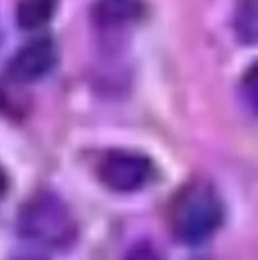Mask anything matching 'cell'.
Masks as SVG:
<instances>
[{"label": "cell", "instance_id": "obj_9", "mask_svg": "<svg viewBox=\"0 0 258 260\" xmlns=\"http://www.w3.org/2000/svg\"><path fill=\"white\" fill-rule=\"evenodd\" d=\"M126 260H159V255L149 243H138L129 250Z\"/></svg>", "mask_w": 258, "mask_h": 260}, {"label": "cell", "instance_id": "obj_2", "mask_svg": "<svg viewBox=\"0 0 258 260\" xmlns=\"http://www.w3.org/2000/svg\"><path fill=\"white\" fill-rule=\"evenodd\" d=\"M20 230L41 246L62 250L75 241L76 221L59 197L45 191L30 197L21 207Z\"/></svg>", "mask_w": 258, "mask_h": 260}, {"label": "cell", "instance_id": "obj_5", "mask_svg": "<svg viewBox=\"0 0 258 260\" xmlns=\"http://www.w3.org/2000/svg\"><path fill=\"white\" fill-rule=\"evenodd\" d=\"M143 14L141 0H97L94 6V18L99 27L119 28L140 20Z\"/></svg>", "mask_w": 258, "mask_h": 260}, {"label": "cell", "instance_id": "obj_7", "mask_svg": "<svg viewBox=\"0 0 258 260\" xmlns=\"http://www.w3.org/2000/svg\"><path fill=\"white\" fill-rule=\"evenodd\" d=\"M234 27L244 45H258V0H239Z\"/></svg>", "mask_w": 258, "mask_h": 260}, {"label": "cell", "instance_id": "obj_10", "mask_svg": "<svg viewBox=\"0 0 258 260\" xmlns=\"http://www.w3.org/2000/svg\"><path fill=\"white\" fill-rule=\"evenodd\" d=\"M6 186H7V177H6V174H4L2 168H0V197H2L4 191H6Z\"/></svg>", "mask_w": 258, "mask_h": 260}, {"label": "cell", "instance_id": "obj_3", "mask_svg": "<svg viewBox=\"0 0 258 260\" xmlns=\"http://www.w3.org/2000/svg\"><path fill=\"white\" fill-rule=\"evenodd\" d=\"M101 182L117 193L141 189L154 175L152 161L147 156L129 151H112L101 159L97 168Z\"/></svg>", "mask_w": 258, "mask_h": 260}, {"label": "cell", "instance_id": "obj_4", "mask_svg": "<svg viewBox=\"0 0 258 260\" xmlns=\"http://www.w3.org/2000/svg\"><path fill=\"white\" fill-rule=\"evenodd\" d=\"M57 64V46L50 38H39L23 45L9 62V76L16 82H35Z\"/></svg>", "mask_w": 258, "mask_h": 260}, {"label": "cell", "instance_id": "obj_8", "mask_svg": "<svg viewBox=\"0 0 258 260\" xmlns=\"http://www.w3.org/2000/svg\"><path fill=\"white\" fill-rule=\"evenodd\" d=\"M242 89H244L248 103L258 112V62L248 68L244 78H242Z\"/></svg>", "mask_w": 258, "mask_h": 260}, {"label": "cell", "instance_id": "obj_1", "mask_svg": "<svg viewBox=\"0 0 258 260\" xmlns=\"http://www.w3.org/2000/svg\"><path fill=\"white\" fill-rule=\"evenodd\" d=\"M170 226L180 243L198 244L209 239L223 221V204L210 184H186L170 206Z\"/></svg>", "mask_w": 258, "mask_h": 260}, {"label": "cell", "instance_id": "obj_11", "mask_svg": "<svg viewBox=\"0 0 258 260\" xmlns=\"http://www.w3.org/2000/svg\"><path fill=\"white\" fill-rule=\"evenodd\" d=\"M13 260H43L39 257H32V255H20V257H14Z\"/></svg>", "mask_w": 258, "mask_h": 260}, {"label": "cell", "instance_id": "obj_6", "mask_svg": "<svg viewBox=\"0 0 258 260\" xmlns=\"http://www.w3.org/2000/svg\"><path fill=\"white\" fill-rule=\"evenodd\" d=\"M55 13V0H21L18 6V23L25 30H35L48 23Z\"/></svg>", "mask_w": 258, "mask_h": 260}]
</instances>
